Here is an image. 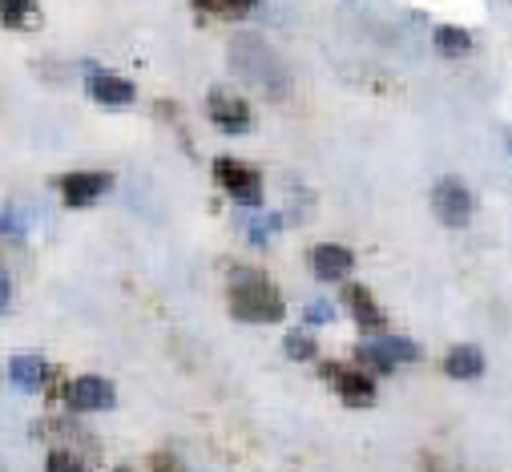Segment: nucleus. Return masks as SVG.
<instances>
[{
	"instance_id": "16",
	"label": "nucleus",
	"mask_w": 512,
	"mask_h": 472,
	"mask_svg": "<svg viewBox=\"0 0 512 472\" xmlns=\"http://www.w3.org/2000/svg\"><path fill=\"white\" fill-rule=\"evenodd\" d=\"M190 5L202 13V17H222V21H238L246 17L259 0H190Z\"/></svg>"
},
{
	"instance_id": "6",
	"label": "nucleus",
	"mask_w": 512,
	"mask_h": 472,
	"mask_svg": "<svg viewBox=\"0 0 512 472\" xmlns=\"http://www.w3.org/2000/svg\"><path fill=\"white\" fill-rule=\"evenodd\" d=\"M432 210H436V218L444 226H468L472 222V210H476V198H472V190L460 178H444L432 190Z\"/></svg>"
},
{
	"instance_id": "3",
	"label": "nucleus",
	"mask_w": 512,
	"mask_h": 472,
	"mask_svg": "<svg viewBox=\"0 0 512 472\" xmlns=\"http://www.w3.org/2000/svg\"><path fill=\"white\" fill-rule=\"evenodd\" d=\"M214 178L242 210H259L263 206V178H259L254 166L234 162V158H214Z\"/></svg>"
},
{
	"instance_id": "5",
	"label": "nucleus",
	"mask_w": 512,
	"mask_h": 472,
	"mask_svg": "<svg viewBox=\"0 0 512 472\" xmlns=\"http://www.w3.org/2000/svg\"><path fill=\"white\" fill-rule=\"evenodd\" d=\"M109 186H113V174H105V170H73V174H65V178L57 182L61 202H65L69 210L93 206L97 198L109 194Z\"/></svg>"
},
{
	"instance_id": "23",
	"label": "nucleus",
	"mask_w": 512,
	"mask_h": 472,
	"mask_svg": "<svg viewBox=\"0 0 512 472\" xmlns=\"http://www.w3.org/2000/svg\"><path fill=\"white\" fill-rule=\"evenodd\" d=\"M331 319H335V311H331L327 299H315V303L307 307V323H331Z\"/></svg>"
},
{
	"instance_id": "7",
	"label": "nucleus",
	"mask_w": 512,
	"mask_h": 472,
	"mask_svg": "<svg viewBox=\"0 0 512 472\" xmlns=\"http://www.w3.org/2000/svg\"><path fill=\"white\" fill-rule=\"evenodd\" d=\"M206 113H210V122L222 130V134H246L250 130V109L238 93L230 89H210L206 97Z\"/></svg>"
},
{
	"instance_id": "25",
	"label": "nucleus",
	"mask_w": 512,
	"mask_h": 472,
	"mask_svg": "<svg viewBox=\"0 0 512 472\" xmlns=\"http://www.w3.org/2000/svg\"><path fill=\"white\" fill-rule=\"evenodd\" d=\"M113 472H130V468H113Z\"/></svg>"
},
{
	"instance_id": "4",
	"label": "nucleus",
	"mask_w": 512,
	"mask_h": 472,
	"mask_svg": "<svg viewBox=\"0 0 512 472\" xmlns=\"http://www.w3.org/2000/svg\"><path fill=\"white\" fill-rule=\"evenodd\" d=\"M416 356H420V347L412 339H400V335H375V339L359 343V351H355V360L371 372H392Z\"/></svg>"
},
{
	"instance_id": "12",
	"label": "nucleus",
	"mask_w": 512,
	"mask_h": 472,
	"mask_svg": "<svg viewBox=\"0 0 512 472\" xmlns=\"http://www.w3.org/2000/svg\"><path fill=\"white\" fill-rule=\"evenodd\" d=\"M311 267H315V275L319 279H347L351 275V267H355V259H351V251L347 247H335V243H323V247H315L311 251Z\"/></svg>"
},
{
	"instance_id": "1",
	"label": "nucleus",
	"mask_w": 512,
	"mask_h": 472,
	"mask_svg": "<svg viewBox=\"0 0 512 472\" xmlns=\"http://www.w3.org/2000/svg\"><path fill=\"white\" fill-rule=\"evenodd\" d=\"M230 311L242 323H279L287 315L283 295L275 291L271 279H263L259 271H242L230 283Z\"/></svg>"
},
{
	"instance_id": "21",
	"label": "nucleus",
	"mask_w": 512,
	"mask_h": 472,
	"mask_svg": "<svg viewBox=\"0 0 512 472\" xmlns=\"http://www.w3.org/2000/svg\"><path fill=\"white\" fill-rule=\"evenodd\" d=\"M25 230V214L17 206H5L0 210V234H21Z\"/></svg>"
},
{
	"instance_id": "22",
	"label": "nucleus",
	"mask_w": 512,
	"mask_h": 472,
	"mask_svg": "<svg viewBox=\"0 0 512 472\" xmlns=\"http://www.w3.org/2000/svg\"><path fill=\"white\" fill-rule=\"evenodd\" d=\"M150 472H186V464L174 452H154L150 456Z\"/></svg>"
},
{
	"instance_id": "2",
	"label": "nucleus",
	"mask_w": 512,
	"mask_h": 472,
	"mask_svg": "<svg viewBox=\"0 0 512 472\" xmlns=\"http://www.w3.org/2000/svg\"><path fill=\"white\" fill-rule=\"evenodd\" d=\"M230 65H234L246 81L259 85L267 97L287 93V81H283L279 57L267 49V41H263V37H238V41L230 45Z\"/></svg>"
},
{
	"instance_id": "17",
	"label": "nucleus",
	"mask_w": 512,
	"mask_h": 472,
	"mask_svg": "<svg viewBox=\"0 0 512 472\" xmlns=\"http://www.w3.org/2000/svg\"><path fill=\"white\" fill-rule=\"evenodd\" d=\"M436 49L444 57H464V53H472V33H464L456 25H440L436 29Z\"/></svg>"
},
{
	"instance_id": "8",
	"label": "nucleus",
	"mask_w": 512,
	"mask_h": 472,
	"mask_svg": "<svg viewBox=\"0 0 512 472\" xmlns=\"http://www.w3.org/2000/svg\"><path fill=\"white\" fill-rule=\"evenodd\" d=\"M61 396L77 412H105V408H113V384L101 380V376H81V380L65 384Z\"/></svg>"
},
{
	"instance_id": "18",
	"label": "nucleus",
	"mask_w": 512,
	"mask_h": 472,
	"mask_svg": "<svg viewBox=\"0 0 512 472\" xmlns=\"http://www.w3.org/2000/svg\"><path fill=\"white\" fill-rule=\"evenodd\" d=\"M283 347H287V356L299 360V364H307V360L315 356V339H311L307 331H291V335L283 339Z\"/></svg>"
},
{
	"instance_id": "9",
	"label": "nucleus",
	"mask_w": 512,
	"mask_h": 472,
	"mask_svg": "<svg viewBox=\"0 0 512 472\" xmlns=\"http://www.w3.org/2000/svg\"><path fill=\"white\" fill-rule=\"evenodd\" d=\"M323 376H327V384L343 396V404H351V408H367V404L375 400V384H371L363 372H351V368L327 364V368H323Z\"/></svg>"
},
{
	"instance_id": "15",
	"label": "nucleus",
	"mask_w": 512,
	"mask_h": 472,
	"mask_svg": "<svg viewBox=\"0 0 512 472\" xmlns=\"http://www.w3.org/2000/svg\"><path fill=\"white\" fill-rule=\"evenodd\" d=\"M0 21H5V29H37L41 9L37 0H0Z\"/></svg>"
},
{
	"instance_id": "24",
	"label": "nucleus",
	"mask_w": 512,
	"mask_h": 472,
	"mask_svg": "<svg viewBox=\"0 0 512 472\" xmlns=\"http://www.w3.org/2000/svg\"><path fill=\"white\" fill-rule=\"evenodd\" d=\"M9 299H13V287H9V275H5V271H0V311H5V307H9Z\"/></svg>"
},
{
	"instance_id": "14",
	"label": "nucleus",
	"mask_w": 512,
	"mask_h": 472,
	"mask_svg": "<svg viewBox=\"0 0 512 472\" xmlns=\"http://www.w3.org/2000/svg\"><path fill=\"white\" fill-rule=\"evenodd\" d=\"M444 372L452 380H476V376H484V356L476 347H452L444 356Z\"/></svg>"
},
{
	"instance_id": "19",
	"label": "nucleus",
	"mask_w": 512,
	"mask_h": 472,
	"mask_svg": "<svg viewBox=\"0 0 512 472\" xmlns=\"http://www.w3.org/2000/svg\"><path fill=\"white\" fill-rule=\"evenodd\" d=\"M45 468H49V472H89L85 460L73 456V452H49V464H45Z\"/></svg>"
},
{
	"instance_id": "13",
	"label": "nucleus",
	"mask_w": 512,
	"mask_h": 472,
	"mask_svg": "<svg viewBox=\"0 0 512 472\" xmlns=\"http://www.w3.org/2000/svg\"><path fill=\"white\" fill-rule=\"evenodd\" d=\"M49 364L41 360V356H13V364H9V380L21 388V392H41L45 384H49Z\"/></svg>"
},
{
	"instance_id": "11",
	"label": "nucleus",
	"mask_w": 512,
	"mask_h": 472,
	"mask_svg": "<svg viewBox=\"0 0 512 472\" xmlns=\"http://www.w3.org/2000/svg\"><path fill=\"white\" fill-rule=\"evenodd\" d=\"M89 97L97 105H130L138 97V89H134V81H125L117 73H93L89 77Z\"/></svg>"
},
{
	"instance_id": "20",
	"label": "nucleus",
	"mask_w": 512,
	"mask_h": 472,
	"mask_svg": "<svg viewBox=\"0 0 512 472\" xmlns=\"http://www.w3.org/2000/svg\"><path fill=\"white\" fill-rule=\"evenodd\" d=\"M279 222H283L279 214H267V218H250V239H254V243H267V234H271V230H279Z\"/></svg>"
},
{
	"instance_id": "10",
	"label": "nucleus",
	"mask_w": 512,
	"mask_h": 472,
	"mask_svg": "<svg viewBox=\"0 0 512 472\" xmlns=\"http://www.w3.org/2000/svg\"><path fill=\"white\" fill-rule=\"evenodd\" d=\"M343 307L351 311V319L359 323V331H379L383 327V311L375 307V295L359 283H343Z\"/></svg>"
}]
</instances>
